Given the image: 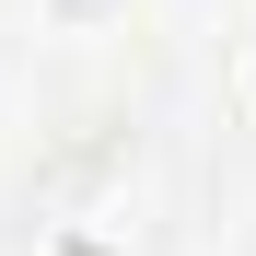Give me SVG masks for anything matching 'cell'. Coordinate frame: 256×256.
Wrapping results in <instances>:
<instances>
[{"mask_svg": "<svg viewBox=\"0 0 256 256\" xmlns=\"http://www.w3.org/2000/svg\"><path fill=\"white\" fill-rule=\"evenodd\" d=\"M58 24H105V12H128V0H47Z\"/></svg>", "mask_w": 256, "mask_h": 256, "instance_id": "7a4b0ae2", "label": "cell"}, {"mask_svg": "<svg viewBox=\"0 0 256 256\" xmlns=\"http://www.w3.org/2000/svg\"><path fill=\"white\" fill-rule=\"evenodd\" d=\"M35 256H152V186L128 152H94L70 163L35 210Z\"/></svg>", "mask_w": 256, "mask_h": 256, "instance_id": "6da1fadb", "label": "cell"}]
</instances>
